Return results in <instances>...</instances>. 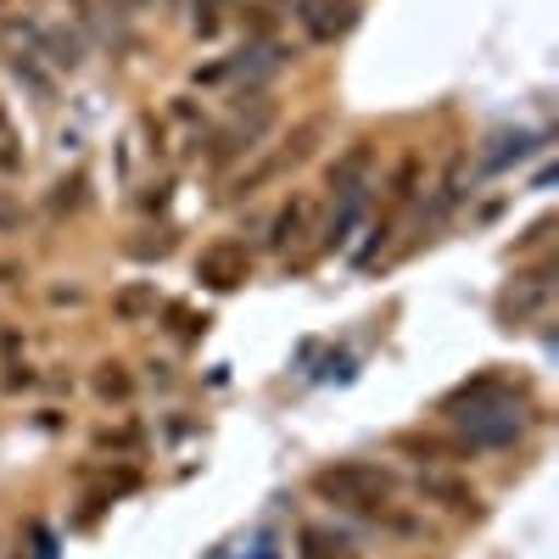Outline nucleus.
<instances>
[{"label": "nucleus", "mask_w": 559, "mask_h": 559, "mask_svg": "<svg viewBox=\"0 0 559 559\" xmlns=\"http://www.w3.org/2000/svg\"><path fill=\"white\" fill-rule=\"evenodd\" d=\"M313 492L331 498L342 509H386V492H392V476L381 464H364V459H347V464H331V471L313 476Z\"/></svg>", "instance_id": "1"}, {"label": "nucleus", "mask_w": 559, "mask_h": 559, "mask_svg": "<svg viewBox=\"0 0 559 559\" xmlns=\"http://www.w3.org/2000/svg\"><path fill=\"white\" fill-rule=\"evenodd\" d=\"M297 23L313 45H336L342 34L358 28V0H302Z\"/></svg>", "instance_id": "2"}, {"label": "nucleus", "mask_w": 559, "mask_h": 559, "mask_svg": "<svg viewBox=\"0 0 559 559\" xmlns=\"http://www.w3.org/2000/svg\"><path fill=\"white\" fill-rule=\"evenodd\" d=\"M247 274H252V258H247L241 241H213L197 258V280H202V286H213V292H236Z\"/></svg>", "instance_id": "3"}, {"label": "nucleus", "mask_w": 559, "mask_h": 559, "mask_svg": "<svg viewBox=\"0 0 559 559\" xmlns=\"http://www.w3.org/2000/svg\"><path fill=\"white\" fill-rule=\"evenodd\" d=\"M269 123H274V107H269V102H258V112H252V118L241 112L236 123H229V129H224V134L213 140V152H207V163H213V168H224V163L236 157V152H252V140H258V134H263Z\"/></svg>", "instance_id": "4"}, {"label": "nucleus", "mask_w": 559, "mask_h": 559, "mask_svg": "<svg viewBox=\"0 0 559 559\" xmlns=\"http://www.w3.org/2000/svg\"><path fill=\"white\" fill-rule=\"evenodd\" d=\"M297 554L302 559H358V543L347 532H331V526H302Z\"/></svg>", "instance_id": "5"}, {"label": "nucleus", "mask_w": 559, "mask_h": 559, "mask_svg": "<svg viewBox=\"0 0 559 559\" xmlns=\"http://www.w3.org/2000/svg\"><path fill=\"white\" fill-rule=\"evenodd\" d=\"M369 168H376V146H369V140H358V146L331 168V191L342 197V191H364L369 185Z\"/></svg>", "instance_id": "6"}, {"label": "nucleus", "mask_w": 559, "mask_h": 559, "mask_svg": "<svg viewBox=\"0 0 559 559\" xmlns=\"http://www.w3.org/2000/svg\"><path fill=\"white\" fill-rule=\"evenodd\" d=\"M308 213H313V207H308V197H292L286 207H280V218L269 224V247H274V252H286L292 241H302V229H308Z\"/></svg>", "instance_id": "7"}, {"label": "nucleus", "mask_w": 559, "mask_h": 559, "mask_svg": "<svg viewBox=\"0 0 559 559\" xmlns=\"http://www.w3.org/2000/svg\"><path fill=\"white\" fill-rule=\"evenodd\" d=\"M548 297H554V286H548V274H526V286L503 297V319H526V313H532V308H543Z\"/></svg>", "instance_id": "8"}, {"label": "nucleus", "mask_w": 559, "mask_h": 559, "mask_svg": "<svg viewBox=\"0 0 559 559\" xmlns=\"http://www.w3.org/2000/svg\"><path fill=\"white\" fill-rule=\"evenodd\" d=\"M459 197H464V157H453V163H448V174H442V185H437V202H431L426 224H442V218L459 207Z\"/></svg>", "instance_id": "9"}, {"label": "nucleus", "mask_w": 559, "mask_h": 559, "mask_svg": "<svg viewBox=\"0 0 559 559\" xmlns=\"http://www.w3.org/2000/svg\"><path fill=\"white\" fill-rule=\"evenodd\" d=\"M112 308H118V319H146V313H157V286H129V292H118L112 297Z\"/></svg>", "instance_id": "10"}, {"label": "nucleus", "mask_w": 559, "mask_h": 559, "mask_svg": "<svg viewBox=\"0 0 559 559\" xmlns=\"http://www.w3.org/2000/svg\"><path fill=\"white\" fill-rule=\"evenodd\" d=\"M96 392H102L107 403H123V397L134 392V381L123 376V369H118V364H107V369H102V376H96Z\"/></svg>", "instance_id": "11"}, {"label": "nucleus", "mask_w": 559, "mask_h": 559, "mask_svg": "<svg viewBox=\"0 0 559 559\" xmlns=\"http://www.w3.org/2000/svg\"><path fill=\"white\" fill-rule=\"evenodd\" d=\"M426 492H431V498H448L453 509L476 503V498H471V487H459V481H448V476H426Z\"/></svg>", "instance_id": "12"}, {"label": "nucleus", "mask_w": 559, "mask_h": 559, "mask_svg": "<svg viewBox=\"0 0 559 559\" xmlns=\"http://www.w3.org/2000/svg\"><path fill=\"white\" fill-rule=\"evenodd\" d=\"M17 224H23V202L12 191H0V236H12Z\"/></svg>", "instance_id": "13"}, {"label": "nucleus", "mask_w": 559, "mask_h": 559, "mask_svg": "<svg viewBox=\"0 0 559 559\" xmlns=\"http://www.w3.org/2000/svg\"><path fill=\"white\" fill-rule=\"evenodd\" d=\"M17 140H12V129H7V112H0V168H23V157L12 152Z\"/></svg>", "instance_id": "14"}]
</instances>
